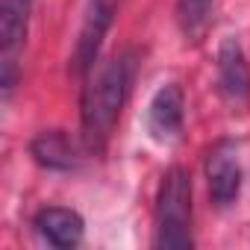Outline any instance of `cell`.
Returning a JSON list of instances; mask_svg holds the SVG:
<instances>
[{"label":"cell","instance_id":"3","mask_svg":"<svg viewBox=\"0 0 250 250\" xmlns=\"http://www.w3.org/2000/svg\"><path fill=\"white\" fill-rule=\"evenodd\" d=\"M30 12H33V0H0V85H3L6 100L18 83L21 56L30 30Z\"/></svg>","mask_w":250,"mask_h":250},{"label":"cell","instance_id":"6","mask_svg":"<svg viewBox=\"0 0 250 250\" xmlns=\"http://www.w3.org/2000/svg\"><path fill=\"white\" fill-rule=\"evenodd\" d=\"M186 124V94L177 83H165L147 106V130L156 142L171 145L183 136Z\"/></svg>","mask_w":250,"mask_h":250},{"label":"cell","instance_id":"5","mask_svg":"<svg viewBox=\"0 0 250 250\" xmlns=\"http://www.w3.org/2000/svg\"><path fill=\"white\" fill-rule=\"evenodd\" d=\"M206 186L209 197L218 209H227L238 200L241 194V159H238V145L232 139H221L209 147L206 162Z\"/></svg>","mask_w":250,"mask_h":250},{"label":"cell","instance_id":"7","mask_svg":"<svg viewBox=\"0 0 250 250\" xmlns=\"http://www.w3.org/2000/svg\"><path fill=\"white\" fill-rule=\"evenodd\" d=\"M30 153H33L36 165H42L47 171L71 174L83 165V153H88V147H85V142L71 139L65 130H42L30 142Z\"/></svg>","mask_w":250,"mask_h":250},{"label":"cell","instance_id":"8","mask_svg":"<svg viewBox=\"0 0 250 250\" xmlns=\"http://www.w3.org/2000/svg\"><path fill=\"white\" fill-rule=\"evenodd\" d=\"M218 88L232 106L250 103V65L238 39H224L218 47Z\"/></svg>","mask_w":250,"mask_h":250},{"label":"cell","instance_id":"9","mask_svg":"<svg viewBox=\"0 0 250 250\" xmlns=\"http://www.w3.org/2000/svg\"><path fill=\"white\" fill-rule=\"evenodd\" d=\"M36 232L50 244V247H59V250H71L83 241L85 235V221L80 212L68 209V206H44L36 221H33Z\"/></svg>","mask_w":250,"mask_h":250},{"label":"cell","instance_id":"4","mask_svg":"<svg viewBox=\"0 0 250 250\" xmlns=\"http://www.w3.org/2000/svg\"><path fill=\"white\" fill-rule=\"evenodd\" d=\"M115 21V0H88L83 12V24L77 33V44L71 50L68 71L71 77H85L97 62H100V47Z\"/></svg>","mask_w":250,"mask_h":250},{"label":"cell","instance_id":"10","mask_svg":"<svg viewBox=\"0 0 250 250\" xmlns=\"http://www.w3.org/2000/svg\"><path fill=\"white\" fill-rule=\"evenodd\" d=\"M215 0H177V18L186 42H200L212 24Z\"/></svg>","mask_w":250,"mask_h":250},{"label":"cell","instance_id":"1","mask_svg":"<svg viewBox=\"0 0 250 250\" xmlns=\"http://www.w3.org/2000/svg\"><path fill=\"white\" fill-rule=\"evenodd\" d=\"M136 77V56L118 53L106 62H97L83 80V97H80V124H83V142L88 153H103L118 118L127 106L130 88Z\"/></svg>","mask_w":250,"mask_h":250},{"label":"cell","instance_id":"2","mask_svg":"<svg viewBox=\"0 0 250 250\" xmlns=\"http://www.w3.org/2000/svg\"><path fill=\"white\" fill-rule=\"evenodd\" d=\"M153 227H156L153 244L162 250H188L194 244V235H191V177L180 165L168 168L162 183H159Z\"/></svg>","mask_w":250,"mask_h":250}]
</instances>
